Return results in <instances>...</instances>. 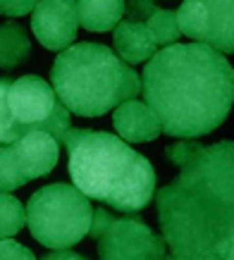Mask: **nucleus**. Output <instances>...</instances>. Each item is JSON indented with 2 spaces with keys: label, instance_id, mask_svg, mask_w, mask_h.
I'll list each match as a JSON object with an SVG mask.
<instances>
[{
  "label": "nucleus",
  "instance_id": "4468645a",
  "mask_svg": "<svg viewBox=\"0 0 234 260\" xmlns=\"http://www.w3.org/2000/svg\"><path fill=\"white\" fill-rule=\"evenodd\" d=\"M3 36V50H0V64L3 70H12L32 53V43L26 39L24 29L17 22H5L0 29Z\"/></svg>",
  "mask_w": 234,
  "mask_h": 260
},
{
  "label": "nucleus",
  "instance_id": "9d476101",
  "mask_svg": "<svg viewBox=\"0 0 234 260\" xmlns=\"http://www.w3.org/2000/svg\"><path fill=\"white\" fill-rule=\"evenodd\" d=\"M77 0H41L32 12V31L48 50L63 53L74 43L79 29Z\"/></svg>",
  "mask_w": 234,
  "mask_h": 260
},
{
  "label": "nucleus",
  "instance_id": "aec40b11",
  "mask_svg": "<svg viewBox=\"0 0 234 260\" xmlns=\"http://www.w3.org/2000/svg\"><path fill=\"white\" fill-rule=\"evenodd\" d=\"M46 258L48 260H63V258H67V260H81V255H79V253H74V251H67V248H55L53 253H48Z\"/></svg>",
  "mask_w": 234,
  "mask_h": 260
},
{
  "label": "nucleus",
  "instance_id": "6e6552de",
  "mask_svg": "<svg viewBox=\"0 0 234 260\" xmlns=\"http://www.w3.org/2000/svg\"><path fill=\"white\" fill-rule=\"evenodd\" d=\"M60 158V141L48 132H32L0 150V186L15 191L26 181L50 174Z\"/></svg>",
  "mask_w": 234,
  "mask_h": 260
},
{
  "label": "nucleus",
  "instance_id": "1a4fd4ad",
  "mask_svg": "<svg viewBox=\"0 0 234 260\" xmlns=\"http://www.w3.org/2000/svg\"><path fill=\"white\" fill-rule=\"evenodd\" d=\"M177 19L187 39L234 53V0H182Z\"/></svg>",
  "mask_w": 234,
  "mask_h": 260
},
{
  "label": "nucleus",
  "instance_id": "dca6fc26",
  "mask_svg": "<svg viewBox=\"0 0 234 260\" xmlns=\"http://www.w3.org/2000/svg\"><path fill=\"white\" fill-rule=\"evenodd\" d=\"M26 222V210L10 191H3L0 196V237H15Z\"/></svg>",
  "mask_w": 234,
  "mask_h": 260
},
{
  "label": "nucleus",
  "instance_id": "0eeeda50",
  "mask_svg": "<svg viewBox=\"0 0 234 260\" xmlns=\"http://www.w3.org/2000/svg\"><path fill=\"white\" fill-rule=\"evenodd\" d=\"M98 241V255L105 260H158L167 255V241L136 217H115L96 208L91 234Z\"/></svg>",
  "mask_w": 234,
  "mask_h": 260
},
{
  "label": "nucleus",
  "instance_id": "20e7f679",
  "mask_svg": "<svg viewBox=\"0 0 234 260\" xmlns=\"http://www.w3.org/2000/svg\"><path fill=\"white\" fill-rule=\"evenodd\" d=\"M50 84L65 108L79 117H101L141 91V77L101 43H77L50 67Z\"/></svg>",
  "mask_w": 234,
  "mask_h": 260
},
{
  "label": "nucleus",
  "instance_id": "7ed1b4c3",
  "mask_svg": "<svg viewBox=\"0 0 234 260\" xmlns=\"http://www.w3.org/2000/svg\"><path fill=\"white\" fill-rule=\"evenodd\" d=\"M60 143L70 153L72 184L89 198L125 215L139 213L151 203L156 193V170L120 134L70 126Z\"/></svg>",
  "mask_w": 234,
  "mask_h": 260
},
{
  "label": "nucleus",
  "instance_id": "6ab92c4d",
  "mask_svg": "<svg viewBox=\"0 0 234 260\" xmlns=\"http://www.w3.org/2000/svg\"><path fill=\"white\" fill-rule=\"evenodd\" d=\"M0 255H3V260H10V258H19V260H32L34 253L26 248V246L17 244L12 237L3 239V244H0Z\"/></svg>",
  "mask_w": 234,
  "mask_h": 260
},
{
  "label": "nucleus",
  "instance_id": "f3484780",
  "mask_svg": "<svg viewBox=\"0 0 234 260\" xmlns=\"http://www.w3.org/2000/svg\"><path fill=\"white\" fill-rule=\"evenodd\" d=\"M41 0H0V12L5 17H22L34 12Z\"/></svg>",
  "mask_w": 234,
  "mask_h": 260
},
{
  "label": "nucleus",
  "instance_id": "423d86ee",
  "mask_svg": "<svg viewBox=\"0 0 234 260\" xmlns=\"http://www.w3.org/2000/svg\"><path fill=\"white\" fill-rule=\"evenodd\" d=\"M94 210L89 196L74 184H48L26 203L32 237L46 248H70L91 234Z\"/></svg>",
  "mask_w": 234,
  "mask_h": 260
},
{
  "label": "nucleus",
  "instance_id": "f257e3e1",
  "mask_svg": "<svg viewBox=\"0 0 234 260\" xmlns=\"http://www.w3.org/2000/svg\"><path fill=\"white\" fill-rule=\"evenodd\" d=\"M180 174L158 191V222L174 260H234V141L184 139L165 148Z\"/></svg>",
  "mask_w": 234,
  "mask_h": 260
},
{
  "label": "nucleus",
  "instance_id": "2eb2a0df",
  "mask_svg": "<svg viewBox=\"0 0 234 260\" xmlns=\"http://www.w3.org/2000/svg\"><path fill=\"white\" fill-rule=\"evenodd\" d=\"M146 26L151 29L153 39H156V43H158L160 48L177 43V39L182 36L177 12H172V10H160V8H156V10H153V15L146 19Z\"/></svg>",
  "mask_w": 234,
  "mask_h": 260
},
{
  "label": "nucleus",
  "instance_id": "39448f33",
  "mask_svg": "<svg viewBox=\"0 0 234 260\" xmlns=\"http://www.w3.org/2000/svg\"><path fill=\"white\" fill-rule=\"evenodd\" d=\"M70 129V110L65 108L53 84L36 74L0 81V141L12 143L32 132L60 136Z\"/></svg>",
  "mask_w": 234,
  "mask_h": 260
},
{
  "label": "nucleus",
  "instance_id": "f03ea898",
  "mask_svg": "<svg viewBox=\"0 0 234 260\" xmlns=\"http://www.w3.org/2000/svg\"><path fill=\"white\" fill-rule=\"evenodd\" d=\"M141 95L163 134L201 139L215 132L232 110L234 67L213 46L172 43L146 62Z\"/></svg>",
  "mask_w": 234,
  "mask_h": 260
},
{
  "label": "nucleus",
  "instance_id": "f8f14e48",
  "mask_svg": "<svg viewBox=\"0 0 234 260\" xmlns=\"http://www.w3.org/2000/svg\"><path fill=\"white\" fill-rule=\"evenodd\" d=\"M112 46L127 64L149 62L160 48L146 22H132V19H122L112 29Z\"/></svg>",
  "mask_w": 234,
  "mask_h": 260
},
{
  "label": "nucleus",
  "instance_id": "9b49d317",
  "mask_svg": "<svg viewBox=\"0 0 234 260\" xmlns=\"http://www.w3.org/2000/svg\"><path fill=\"white\" fill-rule=\"evenodd\" d=\"M112 126L129 143H149L163 134L153 110L146 105V101H136V98L117 105L112 112Z\"/></svg>",
  "mask_w": 234,
  "mask_h": 260
},
{
  "label": "nucleus",
  "instance_id": "a211bd4d",
  "mask_svg": "<svg viewBox=\"0 0 234 260\" xmlns=\"http://www.w3.org/2000/svg\"><path fill=\"white\" fill-rule=\"evenodd\" d=\"M153 0H127V19L132 22H146L153 15Z\"/></svg>",
  "mask_w": 234,
  "mask_h": 260
},
{
  "label": "nucleus",
  "instance_id": "ddd939ff",
  "mask_svg": "<svg viewBox=\"0 0 234 260\" xmlns=\"http://www.w3.org/2000/svg\"><path fill=\"white\" fill-rule=\"evenodd\" d=\"M79 22L86 31H110L122 22L127 12V0H77Z\"/></svg>",
  "mask_w": 234,
  "mask_h": 260
}]
</instances>
